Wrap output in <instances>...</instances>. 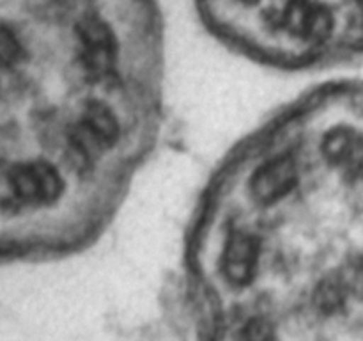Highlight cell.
Listing matches in <instances>:
<instances>
[{
    "label": "cell",
    "instance_id": "cell-1",
    "mask_svg": "<svg viewBox=\"0 0 363 341\" xmlns=\"http://www.w3.org/2000/svg\"><path fill=\"white\" fill-rule=\"evenodd\" d=\"M14 195L27 202H53L62 194L64 181L46 162H30L16 166L9 173Z\"/></svg>",
    "mask_w": 363,
    "mask_h": 341
},
{
    "label": "cell",
    "instance_id": "cell-2",
    "mask_svg": "<svg viewBox=\"0 0 363 341\" xmlns=\"http://www.w3.org/2000/svg\"><path fill=\"white\" fill-rule=\"evenodd\" d=\"M82 46H84V64L94 75H103L113 66L117 52V41L113 32L105 21L98 18H85L78 25Z\"/></svg>",
    "mask_w": 363,
    "mask_h": 341
},
{
    "label": "cell",
    "instance_id": "cell-3",
    "mask_svg": "<svg viewBox=\"0 0 363 341\" xmlns=\"http://www.w3.org/2000/svg\"><path fill=\"white\" fill-rule=\"evenodd\" d=\"M282 21L291 34L312 43H323L333 28L332 14L312 0H293L284 11Z\"/></svg>",
    "mask_w": 363,
    "mask_h": 341
},
{
    "label": "cell",
    "instance_id": "cell-4",
    "mask_svg": "<svg viewBox=\"0 0 363 341\" xmlns=\"http://www.w3.org/2000/svg\"><path fill=\"white\" fill-rule=\"evenodd\" d=\"M298 180L296 163L291 156L280 155L259 167L252 178V194L259 202H275L282 199Z\"/></svg>",
    "mask_w": 363,
    "mask_h": 341
},
{
    "label": "cell",
    "instance_id": "cell-5",
    "mask_svg": "<svg viewBox=\"0 0 363 341\" xmlns=\"http://www.w3.org/2000/svg\"><path fill=\"white\" fill-rule=\"evenodd\" d=\"M259 258V242L252 234L236 233L227 242L223 252V274L233 284L250 283Z\"/></svg>",
    "mask_w": 363,
    "mask_h": 341
},
{
    "label": "cell",
    "instance_id": "cell-6",
    "mask_svg": "<svg viewBox=\"0 0 363 341\" xmlns=\"http://www.w3.org/2000/svg\"><path fill=\"white\" fill-rule=\"evenodd\" d=\"M323 151L330 162L363 169V137L350 128H335L330 131L323 144Z\"/></svg>",
    "mask_w": 363,
    "mask_h": 341
},
{
    "label": "cell",
    "instance_id": "cell-7",
    "mask_svg": "<svg viewBox=\"0 0 363 341\" xmlns=\"http://www.w3.org/2000/svg\"><path fill=\"white\" fill-rule=\"evenodd\" d=\"M82 126L101 146L113 144L119 137V124H117L116 116L110 112L108 107L99 102H91L85 105Z\"/></svg>",
    "mask_w": 363,
    "mask_h": 341
},
{
    "label": "cell",
    "instance_id": "cell-8",
    "mask_svg": "<svg viewBox=\"0 0 363 341\" xmlns=\"http://www.w3.org/2000/svg\"><path fill=\"white\" fill-rule=\"evenodd\" d=\"M23 55L16 34L9 27L0 23V66H13Z\"/></svg>",
    "mask_w": 363,
    "mask_h": 341
},
{
    "label": "cell",
    "instance_id": "cell-9",
    "mask_svg": "<svg viewBox=\"0 0 363 341\" xmlns=\"http://www.w3.org/2000/svg\"><path fill=\"white\" fill-rule=\"evenodd\" d=\"M241 341H277L273 327L264 318H255L245 325Z\"/></svg>",
    "mask_w": 363,
    "mask_h": 341
},
{
    "label": "cell",
    "instance_id": "cell-10",
    "mask_svg": "<svg viewBox=\"0 0 363 341\" xmlns=\"http://www.w3.org/2000/svg\"><path fill=\"white\" fill-rule=\"evenodd\" d=\"M241 2H245V4H255V2H259V0H241Z\"/></svg>",
    "mask_w": 363,
    "mask_h": 341
},
{
    "label": "cell",
    "instance_id": "cell-11",
    "mask_svg": "<svg viewBox=\"0 0 363 341\" xmlns=\"http://www.w3.org/2000/svg\"><path fill=\"white\" fill-rule=\"evenodd\" d=\"M358 4H360V7L363 9V0H358Z\"/></svg>",
    "mask_w": 363,
    "mask_h": 341
}]
</instances>
